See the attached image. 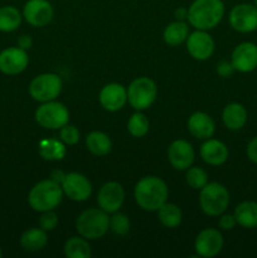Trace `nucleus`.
Listing matches in <instances>:
<instances>
[{"label": "nucleus", "instance_id": "nucleus-30", "mask_svg": "<svg viewBox=\"0 0 257 258\" xmlns=\"http://www.w3.org/2000/svg\"><path fill=\"white\" fill-rule=\"evenodd\" d=\"M127 130L134 138H143L149 131V120L144 113L135 112L127 122Z\"/></svg>", "mask_w": 257, "mask_h": 258}, {"label": "nucleus", "instance_id": "nucleus-16", "mask_svg": "<svg viewBox=\"0 0 257 258\" xmlns=\"http://www.w3.org/2000/svg\"><path fill=\"white\" fill-rule=\"evenodd\" d=\"M231 63L234 71L248 73L257 67V45L251 42H243L234 48Z\"/></svg>", "mask_w": 257, "mask_h": 258}, {"label": "nucleus", "instance_id": "nucleus-34", "mask_svg": "<svg viewBox=\"0 0 257 258\" xmlns=\"http://www.w3.org/2000/svg\"><path fill=\"white\" fill-rule=\"evenodd\" d=\"M58 224V216L55 214V212L53 211H47L43 212V214L39 218V227L42 229L47 231H53V229L57 227Z\"/></svg>", "mask_w": 257, "mask_h": 258}, {"label": "nucleus", "instance_id": "nucleus-33", "mask_svg": "<svg viewBox=\"0 0 257 258\" xmlns=\"http://www.w3.org/2000/svg\"><path fill=\"white\" fill-rule=\"evenodd\" d=\"M59 138L60 141H63L66 145H75L80 140V133H78L77 127L67 123L63 127H60Z\"/></svg>", "mask_w": 257, "mask_h": 258}, {"label": "nucleus", "instance_id": "nucleus-23", "mask_svg": "<svg viewBox=\"0 0 257 258\" xmlns=\"http://www.w3.org/2000/svg\"><path fill=\"white\" fill-rule=\"evenodd\" d=\"M48 242L47 233L42 228L27 229L20 237V246L28 252L40 251L45 247Z\"/></svg>", "mask_w": 257, "mask_h": 258}, {"label": "nucleus", "instance_id": "nucleus-29", "mask_svg": "<svg viewBox=\"0 0 257 258\" xmlns=\"http://www.w3.org/2000/svg\"><path fill=\"white\" fill-rule=\"evenodd\" d=\"M158 218L166 228H175L181 223V211L173 203H164L158 209Z\"/></svg>", "mask_w": 257, "mask_h": 258}, {"label": "nucleus", "instance_id": "nucleus-4", "mask_svg": "<svg viewBox=\"0 0 257 258\" xmlns=\"http://www.w3.org/2000/svg\"><path fill=\"white\" fill-rule=\"evenodd\" d=\"M110 228V218L102 209L91 208L82 212L76 221L78 234L86 239H98Z\"/></svg>", "mask_w": 257, "mask_h": 258}, {"label": "nucleus", "instance_id": "nucleus-11", "mask_svg": "<svg viewBox=\"0 0 257 258\" xmlns=\"http://www.w3.org/2000/svg\"><path fill=\"white\" fill-rule=\"evenodd\" d=\"M53 7L48 0H28L23 9V17L33 27H44L52 22Z\"/></svg>", "mask_w": 257, "mask_h": 258}, {"label": "nucleus", "instance_id": "nucleus-10", "mask_svg": "<svg viewBox=\"0 0 257 258\" xmlns=\"http://www.w3.org/2000/svg\"><path fill=\"white\" fill-rule=\"evenodd\" d=\"M125 201V190L122 185L116 181H108L103 184L97 194V203L106 213H115L122 207Z\"/></svg>", "mask_w": 257, "mask_h": 258}, {"label": "nucleus", "instance_id": "nucleus-20", "mask_svg": "<svg viewBox=\"0 0 257 258\" xmlns=\"http://www.w3.org/2000/svg\"><path fill=\"white\" fill-rule=\"evenodd\" d=\"M188 130L197 139H211L214 134V122L206 112H196L189 117Z\"/></svg>", "mask_w": 257, "mask_h": 258}, {"label": "nucleus", "instance_id": "nucleus-8", "mask_svg": "<svg viewBox=\"0 0 257 258\" xmlns=\"http://www.w3.org/2000/svg\"><path fill=\"white\" fill-rule=\"evenodd\" d=\"M62 91V80L54 73H43L33 78L29 85V95L38 102L53 101Z\"/></svg>", "mask_w": 257, "mask_h": 258}, {"label": "nucleus", "instance_id": "nucleus-32", "mask_svg": "<svg viewBox=\"0 0 257 258\" xmlns=\"http://www.w3.org/2000/svg\"><path fill=\"white\" fill-rule=\"evenodd\" d=\"M110 229L117 236H125L130 231V221L125 214L115 212L110 218Z\"/></svg>", "mask_w": 257, "mask_h": 258}, {"label": "nucleus", "instance_id": "nucleus-38", "mask_svg": "<svg viewBox=\"0 0 257 258\" xmlns=\"http://www.w3.org/2000/svg\"><path fill=\"white\" fill-rule=\"evenodd\" d=\"M32 45H33V40L29 35H22V37L18 39V47L22 48V49L27 50L29 49Z\"/></svg>", "mask_w": 257, "mask_h": 258}, {"label": "nucleus", "instance_id": "nucleus-26", "mask_svg": "<svg viewBox=\"0 0 257 258\" xmlns=\"http://www.w3.org/2000/svg\"><path fill=\"white\" fill-rule=\"evenodd\" d=\"M189 35V27L183 20L173 22L164 29V40L169 45H179L186 40Z\"/></svg>", "mask_w": 257, "mask_h": 258}, {"label": "nucleus", "instance_id": "nucleus-21", "mask_svg": "<svg viewBox=\"0 0 257 258\" xmlns=\"http://www.w3.org/2000/svg\"><path fill=\"white\" fill-rule=\"evenodd\" d=\"M222 120L229 130H239L244 126L247 121V111L241 103L232 102L224 107L222 113Z\"/></svg>", "mask_w": 257, "mask_h": 258}, {"label": "nucleus", "instance_id": "nucleus-6", "mask_svg": "<svg viewBox=\"0 0 257 258\" xmlns=\"http://www.w3.org/2000/svg\"><path fill=\"white\" fill-rule=\"evenodd\" d=\"M158 88L149 77H139L130 83L127 90V101L135 110L143 111L155 102Z\"/></svg>", "mask_w": 257, "mask_h": 258}, {"label": "nucleus", "instance_id": "nucleus-27", "mask_svg": "<svg viewBox=\"0 0 257 258\" xmlns=\"http://www.w3.org/2000/svg\"><path fill=\"white\" fill-rule=\"evenodd\" d=\"M20 23H22V14L17 8L12 5L0 8V32H13L18 29Z\"/></svg>", "mask_w": 257, "mask_h": 258}, {"label": "nucleus", "instance_id": "nucleus-39", "mask_svg": "<svg viewBox=\"0 0 257 258\" xmlns=\"http://www.w3.org/2000/svg\"><path fill=\"white\" fill-rule=\"evenodd\" d=\"M50 178H52L53 181H55L57 184L62 185L63 180H65V178H66V174L63 173L62 170H54L52 173V175H50Z\"/></svg>", "mask_w": 257, "mask_h": 258}, {"label": "nucleus", "instance_id": "nucleus-7", "mask_svg": "<svg viewBox=\"0 0 257 258\" xmlns=\"http://www.w3.org/2000/svg\"><path fill=\"white\" fill-rule=\"evenodd\" d=\"M70 120V112L63 103L57 101L43 102L35 111V121L42 127L49 130H57L67 125Z\"/></svg>", "mask_w": 257, "mask_h": 258}, {"label": "nucleus", "instance_id": "nucleus-1", "mask_svg": "<svg viewBox=\"0 0 257 258\" xmlns=\"http://www.w3.org/2000/svg\"><path fill=\"white\" fill-rule=\"evenodd\" d=\"M168 186L163 179L158 176H145L138 181L134 190L135 201L141 209L155 212L166 203Z\"/></svg>", "mask_w": 257, "mask_h": 258}, {"label": "nucleus", "instance_id": "nucleus-36", "mask_svg": "<svg viewBox=\"0 0 257 258\" xmlns=\"http://www.w3.org/2000/svg\"><path fill=\"white\" fill-rule=\"evenodd\" d=\"M233 72H234V68L231 62L222 60V62H219L218 66H217V73L223 78L231 77V76L233 75Z\"/></svg>", "mask_w": 257, "mask_h": 258}, {"label": "nucleus", "instance_id": "nucleus-13", "mask_svg": "<svg viewBox=\"0 0 257 258\" xmlns=\"http://www.w3.org/2000/svg\"><path fill=\"white\" fill-rule=\"evenodd\" d=\"M29 63L27 52L19 47H10L0 52V72L4 75H19Z\"/></svg>", "mask_w": 257, "mask_h": 258}, {"label": "nucleus", "instance_id": "nucleus-28", "mask_svg": "<svg viewBox=\"0 0 257 258\" xmlns=\"http://www.w3.org/2000/svg\"><path fill=\"white\" fill-rule=\"evenodd\" d=\"M91 247L87 239L80 237H71L65 243V256L68 258H90Z\"/></svg>", "mask_w": 257, "mask_h": 258}, {"label": "nucleus", "instance_id": "nucleus-24", "mask_svg": "<svg viewBox=\"0 0 257 258\" xmlns=\"http://www.w3.org/2000/svg\"><path fill=\"white\" fill-rule=\"evenodd\" d=\"M86 146L93 155L103 156L110 153L112 144L106 134L101 131H92L86 136Z\"/></svg>", "mask_w": 257, "mask_h": 258}, {"label": "nucleus", "instance_id": "nucleus-18", "mask_svg": "<svg viewBox=\"0 0 257 258\" xmlns=\"http://www.w3.org/2000/svg\"><path fill=\"white\" fill-rule=\"evenodd\" d=\"M100 103L105 110L115 112L121 110L127 102V91L122 85L118 83H108L101 90Z\"/></svg>", "mask_w": 257, "mask_h": 258}, {"label": "nucleus", "instance_id": "nucleus-25", "mask_svg": "<svg viewBox=\"0 0 257 258\" xmlns=\"http://www.w3.org/2000/svg\"><path fill=\"white\" fill-rule=\"evenodd\" d=\"M39 154L44 160H62L66 155L65 143L55 139H44L39 143Z\"/></svg>", "mask_w": 257, "mask_h": 258}, {"label": "nucleus", "instance_id": "nucleus-3", "mask_svg": "<svg viewBox=\"0 0 257 258\" xmlns=\"http://www.w3.org/2000/svg\"><path fill=\"white\" fill-rule=\"evenodd\" d=\"M63 189L59 184L49 180H42L35 184L29 191L28 203L35 212L53 211L59 206L63 198Z\"/></svg>", "mask_w": 257, "mask_h": 258}, {"label": "nucleus", "instance_id": "nucleus-5", "mask_svg": "<svg viewBox=\"0 0 257 258\" xmlns=\"http://www.w3.org/2000/svg\"><path fill=\"white\" fill-rule=\"evenodd\" d=\"M199 204L207 216L218 217L226 212L229 206V191L222 184L212 181L201 189Z\"/></svg>", "mask_w": 257, "mask_h": 258}, {"label": "nucleus", "instance_id": "nucleus-35", "mask_svg": "<svg viewBox=\"0 0 257 258\" xmlns=\"http://www.w3.org/2000/svg\"><path fill=\"white\" fill-rule=\"evenodd\" d=\"M219 227H221L223 231H231V229L234 228V226L237 224L236 218H234V214H221L219 217V221H218Z\"/></svg>", "mask_w": 257, "mask_h": 258}, {"label": "nucleus", "instance_id": "nucleus-9", "mask_svg": "<svg viewBox=\"0 0 257 258\" xmlns=\"http://www.w3.org/2000/svg\"><path fill=\"white\" fill-rule=\"evenodd\" d=\"M229 24L239 33H251L257 29V8L251 4H237L229 13Z\"/></svg>", "mask_w": 257, "mask_h": 258}, {"label": "nucleus", "instance_id": "nucleus-15", "mask_svg": "<svg viewBox=\"0 0 257 258\" xmlns=\"http://www.w3.org/2000/svg\"><path fill=\"white\" fill-rule=\"evenodd\" d=\"M186 49L197 60H206L213 54L214 40L206 30L197 29L186 38Z\"/></svg>", "mask_w": 257, "mask_h": 258}, {"label": "nucleus", "instance_id": "nucleus-2", "mask_svg": "<svg viewBox=\"0 0 257 258\" xmlns=\"http://www.w3.org/2000/svg\"><path fill=\"white\" fill-rule=\"evenodd\" d=\"M224 15L222 0H194L188 9L189 24L199 30L217 27Z\"/></svg>", "mask_w": 257, "mask_h": 258}, {"label": "nucleus", "instance_id": "nucleus-17", "mask_svg": "<svg viewBox=\"0 0 257 258\" xmlns=\"http://www.w3.org/2000/svg\"><path fill=\"white\" fill-rule=\"evenodd\" d=\"M169 163L176 170H186L193 165L194 149L188 141L175 140L168 149Z\"/></svg>", "mask_w": 257, "mask_h": 258}, {"label": "nucleus", "instance_id": "nucleus-42", "mask_svg": "<svg viewBox=\"0 0 257 258\" xmlns=\"http://www.w3.org/2000/svg\"><path fill=\"white\" fill-rule=\"evenodd\" d=\"M254 7L257 8V0H254Z\"/></svg>", "mask_w": 257, "mask_h": 258}, {"label": "nucleus", "instance_id": "nucleus-19", "mask_svg": "<svg viewBox=\"0 0 257 258\" xmlns=\"http://www.w3.org/2000/svg\"><path fill=\"white\" fill-rule=\"evenodd\" d=\"M201 156L207 164L213 166L222 165L228 158V149L222 141L216 139H207L201 146Z\"/></svg>", "mask_w": 257, "mask_h": 258}, {"label": "nucleus", "instance_id": "nucleus-40", "mask_svg": "<svg viewBox=\"0 0 257 258\" xmlns=\"http://www.w3.org/2000/svg\"><path fill=\"white\" fill-rule=\"evenodd\" d=\"M175 17L178 18V20H183L185 18H188V9L185 8H179L175 10Z\"/></svg>", "mask_w": 257, "mask_h": 258}, {"label": "nucleus", "instance_id": "nucleus-12", "mask_svg": "<svg viewBox=\"0 0 257 258\" xmlns=\"http://www.w3.org/2000/svg\"><path fill=\"white\" fill-rule=\"evenodd\" d=\"M194 248L198 256L211 258L217 256L223 248V237L218 229L206 228L196 238Z\"/></svg>", "mask_w": 257, "mask_h": 258}, {"label": "nucleus", "instance_id": "nucleus-41", "mask_svg": "<svg viewBox=\"0 0 257 258\" xmlns=\"http://www.w3.org/2000/svg\"><path fill=\"white\" fill-rule=\"evenodd\" d=\"M2 256H3V252H2V248H0V258H2Z\"/></svg>", "mask_w": 257, "mask_h": 258}, {"label": "nucleus", "instance_id": "nucleus-37", "mask_svg": "<svg viewBox=\"0 0 257 258\" xmlns=\"http://www.w3.org/2000/svg\"><path fill=\"white\" fill-rule=\"evenodd\" d=\"M246 154L252 163L257 164V136L252 139V140L248 143V145H247V149H246Z\"/></svg>", "mask_w": 257, "mask_h": 258}, {"label": "nucleus", "instance_id": "nucleus-22", "mask_svg": "<svg viewBox=\"0 0 257 258\" xmlns=\"http://www.w3.org/2000/svg\"><path fill=\"white\" fill-rule=\"evenodd\" d=\"M234 218L237 224L243 228H257V203L256 202H242L234 209Z\"/></svg>", "mask_w": 257, "mask_h": 258}, {"label": "nucleus", "instance_id": "nucleus-14", "mask_svg": "<svg viewBox=\"0 0 257 258\" xmlns=\"http://www.w3.org/2000/svg\"><path fill=\"white\" fill-rule=\"evenodd\" d=\"M63 193L75 202H85L92 193V185L85 175L80 173L66 174L62 183Z\"/></svg>", "mask_w": 257, "mask_h": 258}, {"label": "nucleus", "instance_id": "nucleus-31", "mask_svg": "<svg viewBox=\"0 0 257 258\" xmlns=\"http://www.w3.org/2000/svg\"><path fill=\"white\" fill-rule=\"evenodd\" d=\"M185 179L188 185L196 190H201L208 183V175H207L206 170L199 166H193V168L190 166L189 169H186Z\"/></svg>", "mask_w": 257, "mask_h": 258}]
</instances>
